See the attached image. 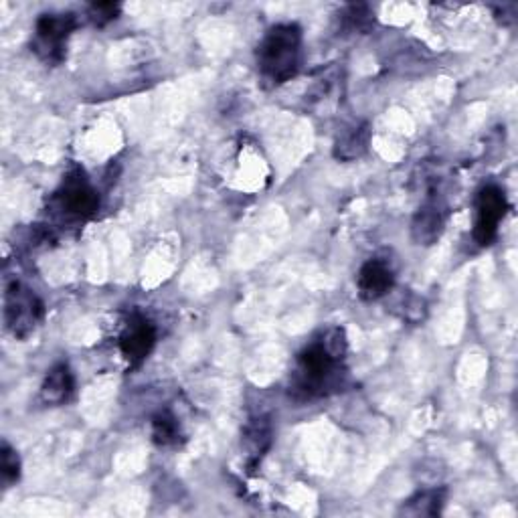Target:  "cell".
<instances>
[{"label":"cell","mask_w":518,"mask_h":518,"mask_svg":"<svg viewBox=\"0 0 518 518\" xmlns=\"http://www.w3.org/2000/svg\"><path fill=\"white\" fill-rule=\"evenodd\" d=\"M120 15V5L116 3H94L90 7V19L98 27H106L108 23L116 21Z\"/></svg>","instance_id":"obj_16"},{"label":"cell","mask_w":518,"mask_h":518,"mask_svg":"<svg viewBox=\"0 0 518 518\" xmlns=\"http://www.w3.org/2000/svg\"><path fill=\"white\" fill-rule=\"evenodd\" d=\"M369 142H371L369 124L355 126V128L344 132V134L336 140L334 156H336L338 160H344V162L357 160V158H361V156L367 152Z\"/></svg>","instance_id":"obj_11"},{"label":"cell","mask_w":518,"mask_h":518,"mask_svg":"<svg viewBox=\"0 0 518 518\" xmlns=\"http://www.w3.org/2000/svg\"><path fill=\"white\" fill-rule=\"evenodd\" d=\"M152 440L156 446L168 448V446H177L181 440V427L177 417L162 411L152 419Z\"/></svg>","instance_id":"obj_13"},{"label":"cell","mask_w":518,"mask_h":518,"mask_svg":"<svg viewBox=\"0 0 518 518\" xmlns=\"http://www.w3.org/2000/svg\"><path fill=\"white\" fill-rule=\"evenodd\" d=\"M73 389L75 379L71 369L65 363H59L47 373L41 385V399L45 405H63L73 395Z\"/></svg>","instance_id":"obj_10"},{"label":"cell","mask_w":518,"mask_h":518,"mask_svg":"<svg viewBox=\"0 0 518 518\" xmlns=\"http://www.w3.org/2000/svg\"><path fill=\"white\" fill-rule=\"evenodd\" d=\"M476 211L478 213H476V225H474V239L478 245L486 247L496 239L500 221L508 211V201L504 191L496 185H486L478 193Z\"/></svg>","instance_id":"obj_6"},{"label":"cell","mask_w":518,"mask_h":518,"mask_svg":"<svg viewBox=\"0 0 518 518\" xmlns=\"http://www.w3.org/2000/svg\"><path fill=\"white\" fill-rule=\"evenodd\" d=\"M0 476H3V484L7 488L21 478L19 454L9 444H3V450H0Z\"/></svg>","instance_id":"obj_15"},{"label":"cell","mask_w":518,"mask_h":518,"mask_svg":"<svg viewBox=\"0 0 518 518\" xmlns=\"http://www.w3.org/2000/svg\"><path fill=\"white\" fill-rule=\"evenodd\" d=\"M77 29V17L73 13L43 15L35 27L33 51L49 65H57L65 59V45L71 33Z\"/></svg>","instance_id":"obj_4"},{"label":"cell","mask_w":518,"mask_h":518,"mask_svg":"<svg viewBox=\"0 0 518 518\" xmlns=\"http://www.w3.org/2000/svg\"><path fill=\"white\" fill-rule=\"evenodd\" d=\"M57 209L71 221H88L100 209V195L81 168H73L55 195Z\"/></svg>","instance_id":"obj_3"},{"label":"cell","mask_w":518,"mask_h":518,"mask_svg":"<svg viewBox=\"0 0 518 518\" xmlns=\"http://www.w3.org/2000/svg\"><path fill=\"white\" fill-rule=\"evenodd\" d=\"M245 436H247L245 442L249 444L253 462L262 460L264 452L270 448V442H272L270 423H268L266 419H255V421L247 427V434H245Z\"/></svg>","instance_id":"obj_14"},{"label":"cell","mask_w":518,"mask_h":518,"mask_svg":"<svg viewBox=\"0 0 518 518\" xmlns=\"http://www.w3.org/2000/svg\"><path fill=\"white\" fill-rule=\"evenodd\" d=\"M302 51V29L294 23L272 27L257 47L255 59L262 79L276 88L290 81L300 67Z\"/></svg>","instance_id":"obj_2"},{"label":"cell","mask_w":518,"mask_h":518,"mask_svg":"<svg viewBox=\"0 0 518 518\" xmlns=\"http://www.w3.org/2000/svg\"><path fill=\"white\" fill-rule=\"evenodd\" d=\"M444 500H446V490H423L419 494H415L413 498H409L401 512L403 514H409V516H436L442 512V506H444Z\"/></svg>","instance_id":"obj_12"},{"label":"cell","mask_w":518,"mask_h":518,"mask_svg":"<svg viewBox=\"0 0 518 518\" xmlns=\"http://www.w3.org/2000/svg\"><path fill=\"white\" fill-rule=\"evenodd\" d=\"M393 284H395L393 270L387 262H383V259H369L357 276L359 296L367 302H375L387 296L393 290Z\"/></svg>","instance_id":"obj_9"},{"label":"cell","mask_w":518,"mask_h":518,"mask_svg":"<svg viewBox=\"0 0 518 518\" xmlns=\"http://www.w3.org/2000/svg\"><path fill=\"white\" fill-rule=\"evenodd\" d=\"M154 344H156V326L148 318L138 314L128 320L118 340L120 353L124 355V359L132 369L140 367L150 357V353L154 351Z\"/></svg>","instance_id":"obj_7"},{"label":"cell","mask_w":518,"mask_h":518,"mask_svg":"<svg viewBox=\"0 0 518 518\" xmlns=\"http://www.w3.org/2000/svg\"><path fill=\"white\" fill-rule=\"evenodd\" d=\"M45 314L43 302L23 284L13 282L5 294V322L15 338H27Z\"/></svg>","instance_id":"obj_5"},{"label":"cell","mask_w":518,"mask_h":518,"mask_svg":"<svg viewBox=\"0 0 518 518\" xmlns=\"http://www.w3.org/2000/svg\"><path fill=\"white\" fill-rule=\"evenodd\" d=\"M446 227V205L438 199L431 197L421 209L415 213L411 223V235L417 245H434Z\"/></svg>","instance_id":"obj_8"},{"label":"cell","mask_w":518,"mask_h":518,"mask_svg":"<svg viewBox=\"0 0 518 518\" xmlns=\"http://www.w3.org/2000/svg\"><path fill=\"white\" fill-rule=\"evenodd\" d=\"M344 355H347V334L342 328H330L298 355L292 389L304 399L326 397L338 391L347 375L342 367Z\"/></svg>","instance_id":"obj_1"}]
</instances>
